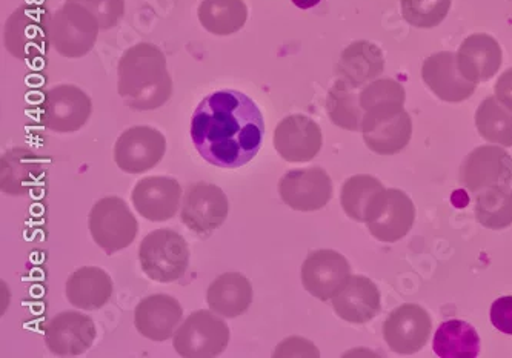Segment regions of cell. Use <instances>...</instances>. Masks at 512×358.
Wrapping results in <instances>:
<instances>
[{
    "label": "cell",
    "mask_w": 512,
    "mask_h": 358,
    "mask_svg": "<svg viewBox=\"0 0 512 358\" xmlns=\"http://www.w3.org/2000/svg\"><path fill=\"white\" fill-rule=\"evenodd\" d=\"M191 139L199 156L210 165L236 170L250 163L262 148L265 120L247 94L217 91L197 105Z\"/></svg>",
    "instance_id": "obj_1"
},
{
    "label": "cell",
    "mask_w": 512,
    "mask_h": 358,
    "mask_svg": "<svg viewBox=\"0 0 512 358\" xmlns=\"http://www.w3.org/2000/svg\"><path fill=\"white\" fill-rule=\"evenodd\" d=\"M117 74V91L131 110H157L171 99L173 80L167 57L156 45L143 42L128 48L120 57Z\"/></svg>",
    "instance_id": "obj_2"
},
{
    "label": "cell",
    "mask_w": 512,
    "mask_h": 358,
    "mask_svg": "<svg viewBox=\"0 0 512 358\" xmlns=\"http://www.w3.org/2000/svg\"><path fill=\"white\" fill-rule=\"evenodd\" d=\"M142 271L148 279L171 283L182 279L190 265L187 240L173 229H156L139 246Z\"/></svg>",
    "instance_id": "obj_3"
},
{
    "label": "cell",
    "mask_w": 512,
    "mask_h": 358,
    "mask_svg": "<svg viewBox=\"0 0 512 358\" xmlns=\"http://www.w3.org/2000/svg\"><path fill=\"white\" fill-rule=\"evenodd\" d=\"M100 25L84 5L65 2L50 19V44L60 56L79 59L87 56L97 42Z\"/></svg>",
    "instance_id": "obj_4"
},
{
    "label": "cell",
    "mask_w": 512,
    "mask_h": 358,
    "mask_svg": "<svg viewBox=\"0 0 512 358\" xmlns=\"http://www.w3.org/2000/svg\"><path fill=\"white\" fill-rule=\"evenodd\" d=\"M50 13L40 5L17 8L4 30V44L16 59L36 62L47 56L50 47Z\"/></svg>",
    "instance_id": "obj_5"
},
{
    "label": "cell",
    "mask_w": 512,
    "mask_h": 358,
    "mask_svg": "<svg viewBox=\"0 0 512 358\" xmlns=\"http://www.w3.org/2000/svg\"><path fill=\"white\" fill-rule=\"evenodd\" d=\"M88 228L96 245L113 256L136 240L139 223L124 199L108 196L91 208Z\"/></svg>",
    "instance_id": "obj_6"
},
{
    "label": "cell",
    "mask_w": 512,
    "mask_h": 358,
    "mask_svg": "<svg viewBox=\"0 0 512 358\" xmlns=\"http://www.w3.org/2000/svg\"><path fill=\"white\" fill-rule=\"evenodd\" d=\"M414 222L416 206L400 189L383 188L366 209L365 223L379 242H399L413 229Z\"/></svg>",
    "instance_id": "obj_7"
},
{
    "label": "cell",
    "mask_w": 512,
    "mask_h": 358,
    "mask_svg": "<svg viewBox=\"0 0 512 358\" xmlns=\"http://www.w3.org/2000/svg\"><path fill=\"white\" fill-rule=\"evenodd\" d=\"M230 343V328L213 311H196L187 317L173 335V346L180 357H217Z\"/></svg>",
    "instance_id": "obj_8"
},
{
    "label": "cell",
    "mask_w": 512,
    "mask_h": 358,
    "mask_svg": "<svg viewBox=\"0 0 512 358\" xmlns=\"http://www.w3.org/2000/svg\"><path fill=\"white\" fill-rule=\"evenodd\" d=\"M360 133L373 153L393 156L408 146L413 136V120L403 105L376 108L363 113Z\"/></svg>",
    "instance_id": "obj_9"
},
{
    "label": "cell",
    "mask_w": 512,
    "mask_h": 358,
    "mask_svg": "<svg viewBox=\"0 0 512 358\" xmlns=\"http://www.w3.org/2000/svg\"><path fill=\"white\" fill-rule=\"evenodd\" d=\"M228 213L230 202L223 189L213 183L197 182L183 197L180 219L194 234L207 237L225 223Z\"/></svg>",
    "instance_id": "obj_10"
},
{
    "label": "cell",
    "mask_w": 512,
    "mask_h": 358,
    "mask_svg": "<svg viewBox=\"0 0 512 358\" xmlns=\"http://www.w3.org/2000/svg\"><path fill=\"white\" fill-rule=\"evenodd\" d=\"M93 113V102L76 85H57L45 93L40 122L54 133H76Z\"/></svg>",
    "instance_id": "obj_11"
},
{
    "label": "cell",
    "mask_w": 512,
    "mask_h": 358,
    "mask_svg": "<svg viewBox=\"0 0 512 358\" xmlns=\"http://www.w3.org/2000/svg\"><path fill=\"white\" fill-rule=\"evenodd\" d=\"M167 153V140L151 126H133L114 145V162L127 174H143L159 165Z\"/></svg>",
    "instance_id": "obj_12"
},
{
    "label": "cell",
    "mask_w": 512,
    "mask_h": 358,
    "mask_svg": "<svg viewBox=\"0 0 512 358\" xmlns=\"http://www.w3.org/2000/svg\"><path fill=\"white\" fill-rule=\"evenodd\" d=\"M282 202L300 213H313L325 208L333 197L330 174L322 168L291 170L279 182Z\"/></svg>",
    "instance_id": "obj_13"
},
{
    "label": "cell",
    "mask_w": 512,
    "mask_h": 358,
    "mask_svg": "<svg viewBox=\"0 0 512 358\" xmlns=\"http://www.w3.org/2000/svg\"><path fill=\"white\" fill-rule=\"evenodd\" d=\"M433 322L420 305L405 303L391 311L383 323V339L396 354L411 355L425 348Z\"/></svg>",
    "instance_id": "obj_14"
},
{
    "label": "cell",
    "mask_w": 512,
    "mask_h": 358,
    "mask_svg": "<svg viewBox=\"0 0 512 358\" xmlns=\"http://www.w3.org/2000/svg\"><path fill=\"white\" fill-rule=\"evenodd\" d=\"M300 274L303 288L320 302H326L336 297L350 280L351 266L333 249H317L308 254Z\"/></svg>",
    "instance_id": "obj_15"
},
{
    "label": "cell",
    "mask_w": 512,
    "mask_h": 358,
    "mask_svg": "<svg viewBox=\"0 0 512 358\" xmlns=\"http://www.w3.org/2000/svg\"><path fill=\"white\" fill-rule=\"evenodd\" d=\"M322 143L319 123L303 114L285 117L274 130V148L286 162H311L322 150Z\"/></svg>",
    "instance_id": "obj_16"
},
{
    "label": "cell",
    "mask_w": 512,
    "mask_h": 358,
    "mask_svg": "<svg viewBox=\"0 0 512 358\" xmlns=\"http://www.w3.org/2000/svg\"><path fill=\"white\" fill-rule=\"evenodd\" d=\"M45 343L51 354L77 357L85 354L96 340V323L90 315L65 311L45 325Z\"/></svg>",
    "instance_id": "obj_17"
},
{
    "label": "cell",
    "mask_w": 512,
    "mask_h": 358,
    "mask_svg": "<svg viewBox=\"0 0 512 358\" xmlns=\"http://www.w3.org/2000/svg\"><path fill=\"white\" fill-rule=\"evenodd\" d=\"M512 180V157L499 146H479L466 156L460 168V182L471 193L497 185H509Z\"/></svg>",
    "instance_id": "obj_18"
},
{
    "label": "cell",
    "mask_w": 512,
    "mask_h": 358,
    "mask_svg": "<svg viewBox=\"0 0 512 358\" xmlns=\"http://www.w3.org/2000/svg\"><path fill=\"white\" fill-rule=\"evenodd\" d=\"M47 179L44 159L25 146L5 151L0 159V188L8 196H28Z\"/></svg>",
    "instance_id": "obj_19"
},
{
    "label": "cell",
    "mask_w": 512,
    "mask_h": 358,
    "mask_svg": "<svg viewBox=\"0 0 512 358\" xmlns=\"http://www.w3.org/2000/svg\"><path fill=\"white\" fill-rule=\"evenodd\" d=\"M134 208L150 222H167L179 213L182 186L173 177H143L131 194Z\"/></svg>",
    "instance_id": "obj_20"
},
{
    "label": "cell",
    "mask_w": 512,
    "mask_h": 358,
    "mask_svg": "<svg viewBox=\"0 0 512 358\" xmlns=\"http://www.w3.org/2000/svg\"><path fill=\"white\" fill-rule=\"evenodd\" d=\"M422 79L443 102L460 103L476 93L477 83L462 76L457 67V54L451 51L429 56L422 65Z\"/></svg>",
    "instance_id": "obj_21"
},
{
    "label": "cell",
    "mask_w": 512,
    "mask_h": 358,
    "mask_svg": "<svg viewBox=\"0 0 512 358\" xmlns=\"http://www.w3.org/2000/svg\"><path fill=\"white\" fill-rule=\"evenodd\" d=\"M183 309L179 300L167 294H154L140 300L134 311V325L145 339L167 342L182 322Z\"/></svg>",
    "instance_id": "obj_22"
},
{
    "label": "cell",
    "mask_w": 512,
    "mask_h": 358,
    "mask_svg": "<svg viewBox=\"0 0 512 358\" xmlns=\"http://www.w3.org/2000/svg\"><path fill=\"white\" fill-rule=\"evenodd\" d=\"M502 60V48L489 34H471L457 51V67L462 76L473 83L493 79L502 67Z\"/></svg>",
    "instance_id": "obj_23"
},
{
    "label": "cell",
    "mask_w": 512,
    "mask_h": 358,
    "mask_svg": "<svg viewBox=\"0 0 512 358\" xmlns=\"http://www.w3.org/2000/svg\"><path fill=\"white\" fill-rule=\"evenodd\" d=\"M331 302L340 319L353 325L371 322L382 309L379 288L373 280L363 276H351Z\"/></svg>",
    "instance_id": "obj_24"
},
{
    "label": "cell",
    "mask_w": 512,
    "mask_h": 358,
    "mask_svg": "<svg viewBox=\"0 0 512 358\" xmlns=\"http://www.w3.org/2000/svg\"><path fill=\"white\" fill-rule=\"evenodd\" d=\"M383 70L385 57L382 50L368 40H359L346 47L336 67L337 77L359 90L376 80Z\"/></svg>",
    "instance_id": "obj_25"
},
{
    "label": "cell",
    "mask_w": 512,
    "mask_h": 358,
    "mask_svg": "<svg viewBox=\"0 0 512 358\" xmlns=\"http://www.w3.org/2000/svg\"><path fill=\"white\" fill-rule=\"evenodd\" d=\"M113 291V280L105 269L84 266L71 274L65 292L74 308L96 311L110 302Z\"/></svg>",
    "instance_id": "obj_26"
},
{
    "label": "cell",
    "mask_w": 512,
    "mask_h": 358,
    "mask_svg": "<svg viewBox=\"0 0 512 358\" xmlns=\"http://www.w3.org/2000/svg\"><path fill=\"white\" fill-rule=\"evenodd\" d=\"M211 311L225 319L245 314L253 303V286L240 272H227L217 277L207 292Z\"/></svg>",
    "instance_id": "obj_27"
},
{
    "label": "cell",
    "mask_w": 512,
    "mask_h": 358,
    "mask_svg": "<svg viewBox=\"0 0 512 358\" xmlns=\"http://www.w3.org/2000/svg\"><path fill=\"white\" fill-rule=\"evenodd\" d=\"M199 22L214 36H230L247 24L248 7L243 0H202Z\"/></svg>",
    "instance_id": "obj_28"
},
{
    "label": "cell",
    "mask_w": 512,
    "mask_h": 358,
    "mask_svg": "<svg viewBox=\"0 0 512 358\" xmlns=\"http://www.w3.org/2000/svg\"><path fill=\"white\" fill-rule=\"evenodd\" d=\"M433 348L442 358H476L480 352V337L469 323L449 320L437 329Z\"/></svg>",
    "instance_id": "obj_29"
},
{
    "label": "cell",
    "mask_w": 512,
    "mask_h": 358,
    "mask_svg": "<svg viewBox=\"0 0 512 358\" xmlns=\"http://www.w3.org/2000/svg\"><path fill=\"white\" fill-rule=\"evenodd\" d=\"M359 88L337 77L326 97V111L334 125L346 131H360L363 110L360 108Z\"/></svg>",
    "instance_id": "obj_30"
},
{
    "label": "cell",
    "mask_w": 512,
    "mask_h": 358,
    "mask_svg": "<svg viewBox=\"0 0 512 358\" xmlns=\"http://www.w3.org/2000/svg\"><path fill=\"white\" fill-rule=\"evenodd\" d=\"M476 219L488 229L512 225V188L509 185L491 186L480 191L476 199Z\"/></svg>",
    "instance_id": "obj_31"
},
{
    "label": "cell",
    "mask_w": 512,
    "mask_h": 358,
    "mask_svg": "<svg viewBox=\"0 0 512 358\" xmlns=\"http://www.w3.org/2000/svg\"><path fill=\"white\" fill-rule=\"evenodd\" d=\"M476 126L480 136L491 143L512 146V111L496 96L486 97L477 108Z\"/></svg>",
    "instance_id": "obj_32"
},
{
    "label": "cell",
    "mask_w": 512,
    "mask_h": 358,
    "mask_svg": "<svg viewBox=\"0 0 512 358\" xmlns=\"http://www.w3.org/2000/svg\"><path fill=\"white\" fill-rule=\"evenodd\" d=\"M382 189L383 185L376 177L366 174L350 177L343 183L340 193V203L346 216L356 222H365L368 205Z\"/></svg>",
    "instance_id": "obj_33"
},
{
    "label": "cell",
    "mask_w": 512,
    "mask_h": 358,
    "mask_svg": "<svg viewBox=\"0 0 512 358\" xmlns=\"http://www.w3.org/2000/svg\"><path fill=\"white\" fill-rule=\"evenodd\" d=\"M451 4L453 0H402V14L409 25L429 30L442 24Z\"/></svg>",
    "instance_id": "obj_34"
},
{
    "label": "cell",
    "mask_w": 512,
    "mask_h": 358,
    "mask_svg": "<svg viewBox=\"0 0 512 358\" xmlns=\"http://www.w3.org/2000/svg\"><path fill=\"white\" fill-rule=\"evenodd\" d=\"M406 93L402 83L394 79H376L368 83L359 93L363 113L376 108L405 105Z\"/></svg>",
    "instance_id": "obj_35"
},
{
    "label": "cell",
    "mask_w": 512,
    "mask_h": 358,
    "mask_svg": "<svg viewBox=\"0 0 512 358\" xmlns=\"http://www.w3.org/2000/svg\"><path fill=\"white\" fill-rule=\"evenodd\" d=\"M84 5L99 20L100 30H111L119 25L125 14V0H67Z\"/></svg>",
    "instance_id": "obj_36"
},
{
    "label": "cell",
    "mask_w": 512,
    "mask_h": 358,
    "mask_svg": "<svg viewBox=\"0 0 512 358\" xmlns=\"http://www.w3.org/2000/svg\"><path fill=\"white\" fill-rule=\"evenodd\" d=\"M491 322L503 334L512 335V296L500 297L493 303Z\"/></svg>",
    "instance_id": "obj_37"
},
{
    "label": "cell",
    "mask_w": 512,
    "mask_h": 358,
    "mask_svg": "<svg viewBox=\"0 0 512 358\" xmlns=\"http://www.w3.org/2000/svg\"><path fill=\"white\" fill-rule=\"evenodd\" d=\"M496 97L506 108L512 111V68L506 70L494 85Z\"/></svg>",
    "instance_id": "obj_38"
},
{
    "label": "cell",
    "mask_w": 512,
    "mask_h": 358,
    "mask_svg": "<svg viewBox=\"0 0 512 358\" xmlns=\"http://www.w3.org/2000/svg\"><path fill=\"white\" fill-rule=\"evenodd\" d=\"M300 10H310L320 4V0H291Z\"/></svg>",
    "instance_id": "obj_39"
}]
</instances>
